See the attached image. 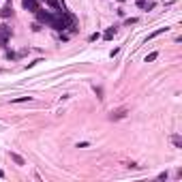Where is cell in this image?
<instances>
[{
  "label": "cell",
  "instance_id": "5b68a950",
  "mask_svg": "<svg viewBox=\"0 0 182 182\" xmlns=\"http://www.w3.org/2000/svg\"><path fill=\"white\" fill-rule=\"evenodd\" d=\"M167 30H169L167 26H165V28H158V30H154L152 34H148V37H146V41H152L154 37H158V34H163V32H167Z\"/></svg>",
  "mask_w": 182,
  "mask_h": 182
},
{
  "label": "cell",
  "instance_id": "7c38bea8",
  "mask_svg": "<svg viewBox=\"0 0 182 182\" xmlns=\"http://www.w3.org/2000/svg\"><path fill=\"white\" fill-rule=\"evenodd\" d=\"M88 146H90L88 142H79V144H77V148H88Z\"/></svg>",
  "mask_w": 182,
  "mask_h": 182
},
{
  "label": "cell",
  "instance_id": "8992f818",
  "mask_svg": "<svg viewBox=\"0 0 182 182\" xmlns=\"http://www.w3.org/2000/svg\"><path fill=\"white\" fill-rule=\"evenodd\" d=\"M11 13H13V9H11V5H5V7H2V11H0V15H2V17H9Z\"/></svg>",
  "mask_w": 182,
  "mask_h": 182
},
{
  "label": "cell",
  "instance_id": "5bb4252c",
  "mask_svg": "<svg viewBox=\"0 0 182 182\" xmlns=\"http://www.w3.org/2000/svg\"><path fill=\"white\" fill-rule=\"evenodd\" d=\"M2 176H5V174H2V171H0V178H2Z\"/></svg>",
  "mask_w": 182,
  "mask_h": 182
},
{
  "label": "cell",
  "instance_id": "4fadbf2b",
  "mask_svg": "<svg viewBox=\"0 0 182 182\" xmlns=\"http://www.w3.org/2000/svg\"><path fill=\"white\" fill-rule=\"evenodd\" d=\"M148 5V0H137V7H146Z\"/></svg>",
  "mask_w": 182,
  "mask_h": 182
},
{
  "label": "cell",
  "instance_id": "8fae6325",
  "mask_svg": "<svg viewBox=\"0 0 182 182\" xmlns=\"http://www.w3.org/2000/svg\"><path fill=\"white\" fill-rule=\"evenodd\" d=\"M94 92H97L99 99H103V88H94Z\"/></svg>",
  "mask_w": 182,
  "mask_h": 182
},
{
  "label": "cell",
  "instance_id": "277c9868",
  "mask_svg": "<svg viewBox=\"0 0 182 182\" xmlns=\"http://www.w3.org/2000/svg\"><path fill=\"white\" fill-rule=\"evenodd\" d=\"M9 156H11V161H13L15 165H26V161H24V158H21L17 152H9Z\"/></svg>",
  "mask_w": 182,
  "mask_h": 182
},
{
  "label": "cell",
  "instance_id": "3957f363",
  "mask_svg": "<svg viewBox=\"0 0 182 182\" xmlns=\"http://www.w3.org/2000/svg\"><path fill=\"white\" fill-rule=\"evenodd\" d=\"M24 9L37 13V11H39V2H37V0H24Z\"/></svg>",
  "mask_w": 182,
  "mask_h": 182
},
{
  "label": "cell",
  "instance_id": "52a82bcc",
  "mask_svg": "<svg viewBox=\"0 0 182 182\" xmlns=\"http://www.w3.org/2000/svg\"><path fill=\"white\" fill-rule=\"evenodd\" d=\"M26 101H32V97H17V99H13L11 103H26Z\"/></svg>",
  "mask_w": 182,
  "mask_h": 182
},
{
  "label": "cell",
  "instance_id": "9c48e42d",
  "mask_svg": "<svg viewBox=\"0 0 182 182\" xmlns=\"http://www.w3.org/2000/svg\"><path fill=\"white\" fill-rule=\"evenodd\" d=\"M156 58H158V52H152V54H148V56H146V62H154Z\"/></svg>",
  "mask_w": 182,
  "mask_h": 182
},
{
  "label": "cell",
  "instance_id": "ba28073f",
  "mask_svg": "<svg viewBox=\"0 0 182 182\" xmlns=\"http://www.w3.org/2000/svg\"><path fill=\"white\" fill-rule=\"evenodd\" d=\"M171 142H174V146H176V148H182V139H180V135H174Z\"/></svg>",
  "mask_w": 182,
  "mask_h": 182
},
{
  "label": "cell",
  "instance_id": "7a4b0ae2",
  "mask_svg": "<svg viewBox=\"0 0 182 182\" xmlns=\"http://www.w3.org/2000/svg\"><path fill=\"white\" fill-rule=\"evenodd\" d=\"M126 109H116V111H111V116H109V120H122V118H126Z\"/></svg>",
  "mask_w": 182,
  "mask_h": 182
},
{
  "label": "cell",
  "instance_id": "6da1fadb",
  "mask_svg": "<svg viewBox=\"0 0 182 182\" xmlns=\"http://www.w3.org/2000/svg\"><path fill=\"white\" fill-rule=\"evenodd\" d=\"M11 39V28L9 26H0V45H7Z\"/></svg>",
  "mask_w": 182,
  "mask_h": 182
},
{
  "label": "cell",
  "instance_id": "30bf717a",
  "mask_svg": "<svg viewBox=\"0 0 182 182\" xmlns=\"http://www.w3.org/2000/svg\"><path fill=\"white\" fill-rule=\"evenodd\" d=\"M103 37H105V39H113V37H116V28H109Z\"/></svg>",
  "mask_w": 182,
  "mask_h": 182
}]
</instances>
